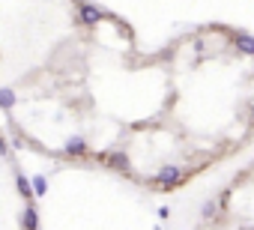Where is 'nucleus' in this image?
<instances>
[{"label":"nucleus","mask_w":254,"mask_h":230,"mask_svg":"<svg viewBox=\"0 0 254 230\" xmlns=\"http://www.w3.org/2000/svg\"><path fill=\"white\" fill-rule=\"evenodd\" d=\"M179 179H183V171L173 168V165H168V168H162V171L156 173V185H159V188H173Z\"/></svg>","instance_id":"obj_1"},{"label":"nucleus","mask_w":254,"mask_h":230,"mask_svg":"<svg viewBox=\"0 0 254 230\" xmlns=\"http://www.w3.org/2000/svg\"><path fill=\"white\" fill-rule=\"evenodd\" d=\"M105 165H108V168H114V171H120V173H129V171H132L126 152H111V156L105 159Z\"/></svg>","instance_id":"obj_2"},{"label":"nucleus","mask_w":254,"mask_h":230,"mask_svg":"<svg viewBox=\"0 0 254 230\" xmlns=\"http://www.w3.org/2000/svg\"><path fill=\"white\" fill-rule=\"evenodd\" d=\"M78 18H81V24H96V21L102 18V9H96V6H90V3H84V6L78 9Z\"/></svg>","instance_id":"obj_3"},{"label":"nucleus","mask_w":254,"mask_h":230,"mask_svg":"<svg viewBox=\"0 0 254 230\" xmlns=\"http://www.w3.org/2000/svg\"><path fill=\"white\" fill-rule=\"evenodd\" d=\"M236 48L248 57H254V36L251 33H236Z\"/></svg>","instance_id":"obj_4"},{"label":"nucleus","mask_w":254,"mask_h":230,"mask_svg":"<svg viewBox=\"0 0 254 230\" xmlns=\"http://www.w3.org/2000/svg\"><path fill=\"white\" fill-rule=\"evenodd\" d=\"M66 152H69V156H81V152H84V138H72L66 144Z\"/></svg>","instance_id":"obj_5"},{"label":"nucleus","mask_w":254,"mask_h":230,"mask_svg":"<svg viewBox=\"0 0 254 230\" xmlns=\"http://www.w3.org/2000/svg\"><path fill=\"white\" fill-rule=\"evenodd\" d=\"M30 185H33V195H36V198H42L45 191H48V182H45V176H33V182H30Z\"/></svg>","instance_id":"obj_6"},{"label":"nucleus","mask_w":254,"mask_h":230,"mask_svg":"<svg viewBox=\"0 0 254 230\" xmlns=\"http://www.w3.org/2000/svg\"><path fill=\"white\" fill-rule=\"evenodd\" d=\"M12 105H15V93H12V90H0V108L9 111Z\"/></svg>","instance_id":"obj_7"},{"label":"nucleus","mask_w":254,"mask_h":230,"mask_svg":"<svg viewBox=\"0 0 254 230\" xmlns=\"http://www.w3.org/2000/svg\"><path fill=\"white\" fill-rule=\"evenodd\" d=\"M24 227H39V215H36V209L24 212Z\"/></svg>","instance_id":"obj_8"},{"label":"nucleus","mask_w":254,"mask_h":230,"mask_svg":"<svg viewBox=\"0 0 254 230\" xmlns=\"http://www.w3.org/2000/svg\"><path fill=\"white\" fill-rule=\"evenodd\" d=\"M18 191H21V195H24V198H30V195H33V188H30V179H24V176H18Z\"/></svg>","instance_id":"obj_9"},{"label":"nucleus","mask_w":254,"mask_h":230,"mask_svg":"<svg viewBox=\"0 0 254 230\" xmlns=\"http://www.w3.org/2000/svg\"><path fill=\"white\" fill-rule=\"evenodd\" d=\"M3 152H6V144H3V141H0V156H3Z\"/></svg>","instance_id":"obj_10"}]
</instances>
